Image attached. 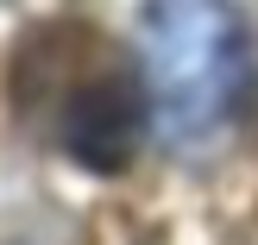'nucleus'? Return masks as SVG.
<instances>
[{
	"label": "nucleus",
	"mask_w": 258,
	"mask_h": 245,
	"mask_svg": "<svg viewBox=\"0 0 258 245\" xmlns=\"http://www.w3.org/2000/svg\"><path fill=\"white\" fill-rule=\"evenodd\" d=\"M13 101L38 138H50L63 157L101 176L133 164L151 113L145 63L82 19H50L19 44Z\"/></svg>",
	"instance_id": "obj_1"
},
{
	"label": "nucleus",
	"mask_w": 258,
	"mask_h": 245,
	"mask_svg": "<svg viewBox=\"0 0 258 245\" xmlns=\"http://www.w3.org/2000/svg\"><path fill=\"white\" fill-rule=\"evenodd\" d=\"M139 63L164 138H208L246 95V25L227 0H145Z\"/></svg>",
	"instance_id": "obj_2"
}]
</instances>
